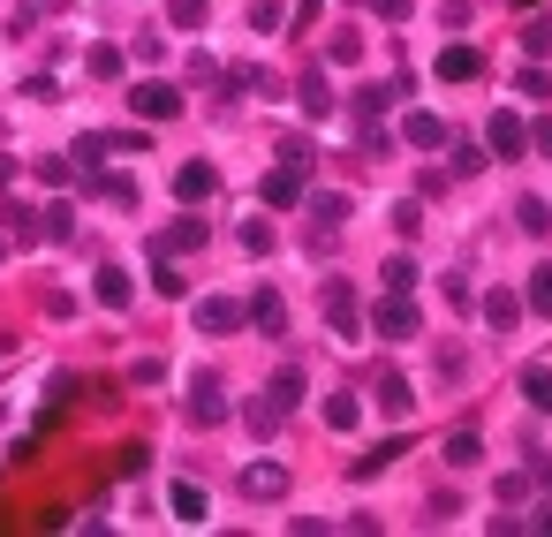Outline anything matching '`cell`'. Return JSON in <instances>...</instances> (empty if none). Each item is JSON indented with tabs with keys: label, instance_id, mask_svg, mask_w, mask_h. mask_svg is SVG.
Returning <instances> with one entry per match:
<instances>
[{
	"label": "cell",
	"instance_id": "cell-1",
	"mask_svg": "<svg viewBox=\"0 0 552 537\" xmlns=\"http://www.w3.org/2000/svg\"><path fill=\"white\" fill-rule=\"evenodd\" d=\"M129 106H137V122H174V114H182V91L159 84V76H144V84L129 91Z\"/></svg>",
	"mask_w": 552,
	"mask_h": 537
},
{
	"label": "cell",
	"instance_id": "cell-2",
	"mask_svg": "<svg viewBox=\"0 0 552 537\" xmlns=\"http://www.w3.org/2000/svg\"><path fill=\"white\" fill-rule=\"evenodd\" d=\"M212 190H220V167L212 159H182L174 167V205H205Z\"/></svg>",
	"mask_w": 552,
	"mask_h": 537
},
{
	"label": "cell",
	"instance_id": "cell-3",
	"mask_svg": "<svg viewBox=\"0 0 552 537\" xmlns=\"http://www.w3.org/2000/svg\"><path fill=\"white\" fill-rule=\"evenodd\" d=\"M371 326H379L386 341H416V333H424V311H416L409 295H386V303H379V318H371Z\"/></svg>",
	"mask_w": 552,
	"mask_h": 537
},
{
	"label": "cell",
	"instance_id": "cell-4",
	"mask_svg": "<svg viewBox=\"0 0 552 537\" xmlns=\"http://www.w3.org/2000/svg\"><path fill=\"white\" fill-rule=\"evenodd\" d=\"M326 318H333V333L363 341V318H356V288H348V280H326Z\"/></svg>",
	"mask_w": 552,
	"mask_h": 537
},
{
	"label": "cell",
	"instance_id": "cell-5",
	"mask_svg": "<svg viewBox=\"0 0 552 537\" xmlns=\"http://www.w3.org/2000/svg\"><path fill=\"white\" fill-rule=\"evenodd\" d=\"M280 492H288L280 462H242V500H280Z\"/></svg>",
	"mask_w": 552,
	"mask_h": 537
},
{
	"label": "cell",
	"instance_id": "cell-6",
	"mask_svg": "<svg viewBox=\"0 0 552 537\" xmlns=\"http://www.w3.org/2000/svg\"><path fill=\"white\" fill-rule=\"evenodd\" d=\"M401 144H409V152H439V144H447V122L416 106V114H401Z\"/></svg>",
	"mask_w": 552,
	"mask_h": 537
},
{
	"label": "cell",
	"instance_id": "cell-7",
	"mask_svg": "<svg viewBox=\"0 0 552 537\" xmlns=\"http://www.w3.org/2000/svg\"><path fill=\"white\" fill-rule=\"evenodd\" d=\"M484 137H492V152H500V159H522V144H530V129H522V114H507V106H500V114L484 122Z\"/></svg>",
	"mask_w": 552,
	"mask_h": 537
},
{
	"label": "cell",
	"instance_id": "cell-8",
	"mask_svg": "<svg viewBox=\"0 0 552 537\" xmlns=\"http://www.w3.org/2000/svg\"><path fill=\"white\" fill-rule=\"evenodd\" d=\"M371 401H379L386 416H409L416 409V386L401 379V371H379V379H371Z\"/></svg>",
	"mask_w": 552,
	"mask_h": 537
},
{
	"label": "cell",
	"instance_id": "cell-9",
	"mask_svg": "<svg viewBox=\"0 0 552 537\" xmlns=\"http://www.w3.org/2000/svg\"><path fill=\"white\" fill-rule=\"evenodd\" d=\"M235 326H242L235 295H205V303H197V333H235Z\"/></svg>",
	"mask_w": 552,
	"mask_h": 537
},
{
	"label": "cell",
	"instance_id": "cell-10",
	"mask_svg": "<svg viewBox=\"0 0 552 537\" xmlns=\"http://www.w3.org/2000/svg\"><path fill=\"white\" fill-rule=\"evenodd\" d=\"M515 318H522V295L515 288H484V326H492V333H515Z\"/></svg>",
	"mask_w": 552,
	"mask_h": 537
},
{
	"label": "cell",
	"instance_id": "cell-11",
	"mask_svg": "<svg viewBox=\"0 0 552 537\" xmlns=\"http://www.w3.org/2000/svg\"><path fill=\"white\" fill-rule=\"evenodd\" d=\"M250 326H258V333H288V303H280V288L250 295Z\"/></svg>",
	"mask_w": 552,
	"mask_h": 537
},
{
	"label": "cell",
	"instance_id": "cell-12",
	"mask_svg": "<svg viewBox=\"0 0 552 537\" xmlns=\"http://www.w3.org/2000/svg\"><path fill=\"white\" fill-rule=\"evenodd\" d=\"M220 416H227V394H220V379L205 371V379H197V394H190V424H220Z\"/></svg>",
	"mask_w": 552,
	"mask_h": 537
},
{
	"label": "cell",
	"instance_id": "cell-13",
	"mask_svg": "<svg viewBox=\"0 0 552 537\" xmlns=\"http://www.w3.org/2000/svg\"><path fill=\"white\" fill-rule=\"evenodd\" d=\"M167 507H174V522H205V485H197V477H174Z\"/></svg>",
	"mask_w": 552,
	"mask_h": 537
},
{
	"label": "cell",
	"instance_id": "cell-14",
	"mask_svg": "<svg viewBox=\"0 0 552 537\" xmlns=\"http://www.w3.org/2000/svg\"><path fill=\"white\" fill-rule=\"evenodd\" d=\"M439 76H447V84H469V76H484V53L477 46H447L439 53Z\"/></svg>",
	"mask_w": 552,
	"mask_h": 537
},
{
	"label": "cell",
	"instance_id": "cell-15",
	"mask_svg": "<svg viewBox=\"0 0 552 537\" xmlns=\"http://www.w3.org/2000/svg\"><path fill=\"white\" fill-rule=\"evenodd\" d=\"M303 182H311V174H295V167H280V174H265V205H303Z\"/></svg>",
	"mask_w": 552,
	"mask_h": 537
},
{
	"label": "cell",
	"instance_id": "cell-16",
	"mask_svg": "<svg viewBox=\"0 0 552 537\" xmlns=\"http://www.w3.org/2000/svg\"><path fill=\"white\" fill-rule=\"evenodd\" d=\"M91 295H99L106 311H129V295H137V288H129V273H114V265H106V273L91 280Z\"/></svg>",
	"mask_w": 552,
	"mask_h": 537
},
{
	"label": "cell",
	"instance_id": "cell-17",
	"mask_svg": "<svg viewBox=\"0 0 552 537\" xmlns=\"http://www.w3.org/2000/svg\"><path fill=\"white\" fill-rule=\"evenodd\" d=\"M394 99H401V84H363V91H356V122H379Z\"/></svg>",
	"mask_w": 552,
	"mask_h": 537
},
{
	"label": "cell",
	"instance_id": "cell-18",
	"mask_svg": "<svg viewBox=\"0 0 552 537\" xmlns=\"http://www.w3.org/2000/svg\"><path fill=\"white\" fill-rule=\"evenodd\" d=\"M318 416H326V432H356L363 401H356V394H326V409H318Z\"/></svg>",
	"mask_w": 552,
	"mask_h": 537
},
{
	"label": "cell",
	"instance_id": "cell-19",
	"mask_svg": "<svg viewBox=\"0 0 552 537\" xmlns=\"http://www.w3.org/2000/svg\"><path fill=\"white\" fill-rule=\"evenodd\" d=\"M205 243V220H174L167 235H159V258H174V250H197Z\"/></svg>",
	"mask_w": 552,
	"mask_h": 537
},
{
	"label": "cell",
	"instance_id": "cell-20",
	"mask_svg": "<svg viewBox=\"0 0 552 537\" xmlns=\"http://www.w3.org/2000/svg\"><path fill=\"white\" fill-rule=\"evenodd\" d=\"M515 227H522V235H552V205H545V197H522V205H515Z\"/></svg>",
	"mask_w": 552,
	"mask_h": 537
},
{
	"label": "cell",
	"instance_id": "cell-21",
	"mask_svg": "<svg viewBox=\"0 0 552 537\" xmlns=\"http://www.w3.org/2000/svg\"><path fill=\"white\" fill-rule=\"evenodd\" d=\"M522 401L552 416V371H545V364H530V371H522Z\"/></svg>",
	"mask_w": 552,
	"mask_h": 537
},
{
	"label": "cell",
	"instance_id": "cell-22",
	"mask_svg": "<svg viewBox=\"0 0 552 537\" xmlns=\"http://www.w3.org/2000/svg\"><path fill=\"white\" fill-rule=\"evenodd\" d=\"M311 220H318V227L333 235V227L348 220V197H341V190H318V197H311Z\"/></svg>",
	"mask_w": 552,
	"mask_h": 537
},
{
	"label": "cell",
	"instance_id": "cell-23",
	"mask_svg": "<svg viewBox=\"0 0 552 537\" xmlns=\"http://www.w3.org/2000/svg\"><path fill=\"white\" fill-rule=\"evenodd\" d=\"M386 295H416V280H424V273H416V258H386Z\"/></svg>",
	"mask_w": 552,
	"mask_h": 537
},
{
	"label": "cell",
	"instance_id": "cell-24",
	"mask_svg": "<svg viewBox=\"0 0 552 537\" xmlns=\"http://www.w3.org/2000/svg\"><path fill=\"white\" fill-rule=\"evenodd\" d=\"M295 99H303V114H311V122H318V114H333V91H326V76H303V91H295Z\"/></svg>",
	"mask_w": 552,
	"mask_h": 537
},
{
	"label": "cell",
	"instance_id": "cell-25",
	"mask_svg": "<svg viewBox=\"0 0 552 537\" xmlns=\"http://www.w3.org/2000/svg\"><path fill=\"white\" fill-rule=\"evenodd\" d=\"M91 190H99L106 205H121V212L137 205V182H129V174H99V182H91Z\"/></svg>",
	"mask_w": 552,
	"mask_h": 537
},
{
	"label": "cell",
	"instance_id": "cell-26",
	"mask_svg": "<svg viewBox=\"0 0 552 537\" xmlns=\"http://www.w3.org/2000/svg\"><path fill=\"white\" fill-rule=\"evenodd\" d=\"M242 424H250L258 439H265V432H280V401H273V394H265V401H250V409H242Z\"/></svg>",
	"mask_w": 552,
	"mask_h": 537
},
{
	"label": "cell",
	"instance_id": "cell-27",
	"mask_svg": "<svg viewBox=\"0 0 552 537\" xmlns=\"http://www.w3.org/2000/svg\"><path fill=\"white\" fill-rule=\"evenodd\" d=\"M522 303H530L537 318H552V265H537V273H530V295H522Z\"/></svg>",
	"mask_w": 552,
	"mask_h": 537
},
{
	"label": "cell",
	"instance_id": "cell-28",
	"mask_svg": "<svg viewBox=\"0 0 552 537\" xmlns=\"http://www.w3.org/2000/svg\"><path fill=\"white\" fill-rule=\"evenodd\" d=\"M447 462H454V469H477V462H484L477 432H454V439H447Z\"/></svg>",
	"mask_w": 552,
	"mask_h": 537
},
{
	"label": "cell",
	"instance_id": "cell-29",
	"mask_svg": "<svg viewBox=\"0 0 552 537\" xmlns=\"http://www.w3.org/2000/svg\"><path fill=\"white\" fill-rule=\"evenodd\" d=\"M311 137H280V167H295V174H311Z\"/></svg>",
	"mask_w": 552,
	"mask_h": 537
},
{
	"label": "cell",
	"instance_id": "cell-30",
	"mask_svg": "<svg viewBox=\"0 0 552 537\" xmlns=\"http://www.w3.org/2000/svg\"><path fill=\"white\" fill-rule=\"evenodd\" d=\"M91 76H99V84H114L121 76V46H91V61H84Z\"/></svg>",
	"mask_w": 552,
	"mask_h": 537
},
{
	"label": "cell",
	"instance_id": "cell-31",
	"mask_svg": "<svg viewBox=\"0 0 552 537\" xmlns=\"http://www.w3.org/2000/svg\"><path fill=\"white\" fill-rule=\"evenodd\" d=\"M394 454H409V447H401V439H386V447H371V454H363V462H356V477H379V469L394 462Z\"/></svg>",
	"mask_w": 552,
	"mask_h": 537
},
{
	"label": "cell",
	"instance_id": "cell-32",
	"mask_svg": "<svg viewBox=\"0 0 552 537\" xmlns=\"http://www.w3.org/2000/svg\"><path fill=\"white\" fill-rule=\"evenodd\" d=\"M167 16H174V31H205V0H174Z\"/></svg>",
	"mask_w": 552,
	"mask_h": 537
},
{
	"label": "cell",
	"instance_id": "cell-33",
	"mask_svg": "<svg viewBox=\"0 0 552 537\" xmlns=\"http://www.w3.org/2000/svg\"><path fill=\"white\" fill-rule=\"evenodd\" d=\"M273 401H280V409H288V401H303V371H295V364H280V379H273Z\"/></svg>",
	"mask_w": 552,
	"mask_h": 537
},
{
	"label": "cell",
	"instance_id": "cell-34",
	"mask_svg": "<svg viewBox=\"0 0 552 537\" xmlns=\"http://www.w3.org/2000/svg\"><path fill=\"white\" fill-rule=\"evenodd\" d=\"M242 250H250V258H265V250H273V227H265V220H242Z\"/></svg>",
	"mask_w": 552,
	"mask_h": 537
},
{
	"label": "cell",
	"instance_id": "cell-35",
	"mask_svg": "<svg viewBox=\"0 0 552 537\" xmlns=\"http://www.w3.org/2000/svg\"><path fill=\"white\" fill-rule=\"evenodd\" d=\"M280 23H288V8H280V0H258V8H250V31H280Z\"/></svg>",
	"mask_w": 552,
	"mask_h": 537
},
{
	"label": "cell",
	"instance_id": "cell-36",
	"mask_svg": "<svg viewBox=\"0 0 552 537\" xmlns=\"http://www.w3.org/2000/svg\"><path fill=\"white\" fill-rule=\"evenodd\" d=\"M394 227H401V235H416V227H424V197H401V205H394Z\"/></svg>",
	"mask_w": 552,
	"mask_h": 537
},
{
	"label": "cell",
	"instance_id": "cell-37",
	"mask_svg": "<svg viewBox=\"0 0 552 537\" xmlns=\"http://www.w3.org/2000/svg\"><path fill=\"white\" fill-rule=\"evenodd\" d=\"M326 61H363V38H356V31H341V38L326 46Z\"/></svg>",
	"mask_w": 552,
	"mask_h": 537
},
{
	"label": "cell",
	"instance_id": "cell-38",
	"mask_svg": "<svg viewBox=\"0 0 552 537\" xmlns=\"http://www.w3.org/2000/svg\"><path fill=\"white\" fill-rule=\"evenodd\" d=\"M46 212H53L46 235H61V243H69V235H76V212H69V205H46Z\"/></svg>",
	"mask_w": 552,
	"mask_h": 537
},
{
	"label": "cell",
	"instance_id": "cell-39",
	"mask_svg": "<svg viewBox=\"0 0 552 537\" xmlns=\"http://www.w3.org/2000/svg\"><path fill=\"white\" fill-rule=\"evenodd\" d=\"M0 212H8V227H16L23 243H31V235H38V220H31V205H0Z\"/></svg>",
	"mask_w": 552,
	"mask_h": 537
},
{
	"label": "cell",
	"instance_id": "cell-40",
	"mask_svg": "<svg viewBox=\"0 0 552 537\" xmlns=\"http://www.w3.org/2000/svg\"><path fill=\"white\" fill-rule=\"evenodd\" d=\"M522 46H530V53H552V23H530V31H522Z\"/></svg>",
	"mask_w": 552,
	"mask_h": 537
},
{
	"label": "cell",
	"instance_id": "cell-41",
	"mask_svg": "<svg viewBox=\"0 0 552 537\" xmlns=\"http://www.w3.org/2000/svg\"><path fill=\"white\" fill-rule=\"evenodd\" d=\"M363 8H371V16H386V23H401V16H409V0H363Z\"/></svg>",
	"mask_w": 552,
	"mask_h": 537
},
{
	"label": "cell",
	"instance_id": "cell-42",
	"mask_svg": "<svg viewBox=\"0 0 552 537\" xmlns=\"http://www.w3.org/2000/svg\"><path fill=\"white\" fill-rule=\"evenodd\" d=\"M522 530H537V537H552V507H537V515H522Z\"/></svg>",
	"mask_w": 552,
	"mask_h": 537
},
{
	"label": "cell",
	"instance_id": "cell-43",
	"mask_svg": "<svg viewBox=\"0 0 552 537\" xmlns=\"http://www.w3.org/2000/svg\"><path fill=\"white\" fill-rule=\"evenodd\" d=\"M530 144H537V152H552V114H545V122L530 129Z\"/></svg>",
	"mask_w": 552,
	"mask_h": 537
},
{
	"label": "cell",
	"instance_id": "cell-44",
	"mask_svg": "<svg viewBox=\"0 0 552 537\" xmlns=\"http://www.w3.org/2000/svg\"><path fill=\"white\" fill-rule=\"evenodd\" d=\"M8 182H16V159H8V152H0V190H8Z\"/></svg>",
	"mask_w": 552,
	"mask_h": 537
}]
</instances>
